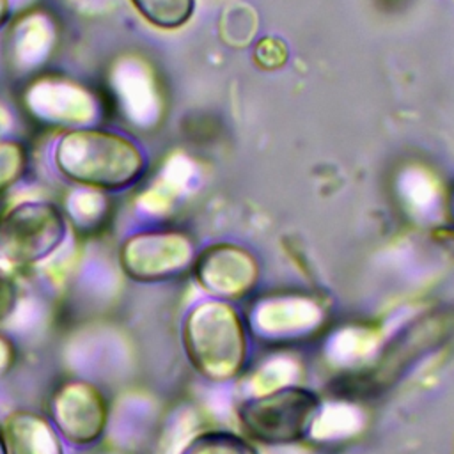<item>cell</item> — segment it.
I'll return each mask as SVG.
<instances>
[{
  "instance_id": "11",
  "label": "cell",
  "mask_w": 454,
  "mask_h": 454,
  "mask_svg": "<svg viewBox=\"0 0 454 454\" xmlns=\"http://www.w3.org/2000/svg\"><path fill=\"white\" fill-rule=\"evenodd\" d=\"M360 424L358 415L346 406H333L325 410L321 415L317 411V417L312 422V433L314 436L321 438H337L340 434H349L353 429H356Z\"/></svg>"
},
{
  "instance_id": "21",
  "label": "cell",
  "mask_w": 454,
  "mask_h": 454,
  "mask_svg": "<svg viewBox=\"0 0 454 454\" xmlns=\"http://www.w3.org/2000/svg\"><path fill=\"white\" fill-rule=\"evenodd\" d=\"M101 454H126V452H114L112 450V452H101Z\"/></svg>"
},
{
  "instance_id": "6",
  "label": "cell",
  "mask_w": 454,
  "mask_h": 454,
  "mask_svg": "<svg viewBox=\"0 0 454 454\" xmlns=\"http://www.w3.org/2000/svg\"><path fill=\"white\" fill-rule=\"evenodd\" d=\"M50 422L73 445H90L101 438L108 422L105 394L90 381H62L48 401Z\"/></svg>"
},
{
  "instance_id": "19",
  "label": "cell",
  "mask_w": 454,
  "mask_h": 454,
  "mask_svg": "<svg viewBox=\"0 0 454 454\" xmlns=\"http://www.w3.org/2000/svg\"><path fill=\"white\" fill-rule=\"evenodd\" d=\"M9 14H11L9 0H0V27L5 25V21L9 20Z\"/></svg>"
},
{
  "instance_id": "5",
  "label": "cell",
  "mask_w": 454,
  "mask_h": 454,
  "mask_svg": "<svg viewBox=\"0 0 454 454\" xmlns=\"http://www.w3.org/2000/svg\"><path fill=\"white\" fill-rule=\"evenodd\" d=\"M193 259L192 239L179 231H144L128 236L119 250L122 271L137 282L167 280Z\"/></svg>"
},
{
  "instance_id": "15",
  "label": "cell",
  "mask_w": 454,
  "mask_h": 454,
  "mask_svg": "<svg viewBox=\"0 0 454 454\" xmlns=\"http://www.w3.org/2000/svg\"><path fill=\"white\" fill-rule=\"evenodd\" d=\"M293 374V365L286 360H273L264 365L259 374L254 378V388L257 394H268L278 388H284L287 380Z\"/></svg>"
},
{
  "instance_id": "16",
  "label": "cell",
  "mask_w": 454,
  "mask_h": 454,
  "mask_svg": "<svg viewBox=\"0 0 454 454\" xmlns=\"http://www.w3.org/2000/svg\"><path fill=\"white\" fill-rule=\"evenodd\" d=\"M23 165V153L16 144L0 145V188L12 181Z\"/></svg>"
},
{
  "instance_id": "8",
  "label": "cell",
  "mask_w": 454,
  "mask_h": 454,
  "mask_svg": "<svg viewBox=\"0 0 454 454\" xmlns=\"http://www.w3.org/2000/svg\"><path fill=\"white\" fill-rule=\"evenodd\" d=\"M2 429L7 454H64L60 434L50 419L37 411H11Z\"/></svg>"
},
{
  "instance_id": "20",
  "label": "cell",
  "mask_w": 454,
  "mask_h": 454,
  "mask_svg": "<svg viewBox=\"0 0 454 454\" xmlns=\"http://www.w3.org/2000/svg\"><path fill=\"white\" fill-rule=\"evenodd\" d=\"M0 454H7V449H5V438H4V429L0 426Z\"/></svg>"
},
{
  "instance_id": "17",
  "label": "cell",
  "mask_w": 454,
  "mask_h": 454,
  "mask_svg": "<svg viewBox=\"0 0 454 454\" xmlns=\"http://www.w3.org/2000/svg\"><path fill=\"white\" fill-rule=\"evenodd\" d=\"M18 289L9 273L0 268V321L9 317L16 307Z\"/></svg>"
},
{
  "instance_id": "2",
  "label": "cell",
  "mask_w": 454,
  "mask_h": 454,
  "mask_svg": "<svg viewBox=\"0 0 454 454\" xmlns=\"http://www.w3.org/2000/svg\"><path fill=\"white\" fill-rule=\"evenodd\" d=\"M183 344L192 365L211 380L236 374L245 360L243 323L227 303L211 300L190 310L183 325Z\"/></svg>"
},
{
  "instance_id": "10",
  "label": "cell",
  "mask_w": 454,
  "mask_h": 454,
  "mask_svg": "<svg viewBox=\"0 0 454 454\" xmlns=\"http://www.w3.org/2000/svg\"><path fill=\"white\" fill-rule=\"evenodd\" d=\"M131 4L151 25L160 28L184 25L195 7V0H131Z\"/></svg>"
},
{
  "instance_id": "13",
  "label": "cell",
  "mask_w": 454,
  "mask_h": 454,
  "mask_svg": "<svg viewBox=\"0 0 454 454\" xmlns=\"http://www.w3.org/2000/svg\"><path fill=\"white\" fill-rule=\"evenodd\" d=\"M287 46L282 39L277 37H262L255 43L254 48V60L261 69L275 71L287 62Z\"/></svg>"
},
{
  "instance_id": "12",
  "label": "cell",
  "mask_w": 454,
  "mask_h": 454,
  "mask_svg": "<svg viewBox=\"0 0 454 454\" xmlns=\"http://www.w3.org/2000/svg\"><path fill=\"white\" fill-rule=\"evenodd\" d=\"M183 454H252L250 447L227 433H204L190 442Z\"/></svg>"
},
{
  "instance_id": "14",
  "label": "cell",
  "mask_w": 454,
  "mask_h": 454,
  "mask_svg": "<svg viewBox=\"0 0 454 454\" xmlns=\"http://www.w3.org/2000/svg\"><path fill=\"white\" fill-rule=\"evenodd\" d=\"M69 211L73 215V220L82 225L89 227L92 222L99 220V216L105 211V200L99 193L94 192H80L76 193L74 200L69 204Z\"/></svg>"
},
{
  "instance_id": "7",
  "label": "cell",
  "mask_w": 454,
  "mask_h": 454,
  "mask_svg": "<svg viewBox=\"0 0 454 454\" xmlns=\"http://www.w3.org/2000/svg\"><path fill=\"white\" fill-rule=\"evenodd\" d=\"M257 273L255 259L241 247L229 243L206 248L195 261L197 282L218 296H238L248 291Z\"/></svg>"
},
{
  "instance_id": "3",
  "label": "cell",
  "mask_w": 454,
  "mask_h": 454,
  "mask_svg": "<svg viewBox=\"0 0 454 454\" xmlns=\"http://www.w3.org/2000/svg\"><path fill=\"white\" fill-rule=\"evenodd\" d=\"M67 223L48 200H21L0 213V259L32 266L51 255L64 241Z\"/></svg>"
},
{
  "instance_id": "4",
  "label": "cell",
  "mask_w": 454,
  "mask_h": 454,
  "mask_svg": "<svg viewBox=\"0 0 454 454\" xmlns=\"http://www.w3.org/2000/svg\"><path fill=\"white\" fill-rule=\"evenodd\" d=\"M317 410L319 401L314 394L284 387L247 401L239 408V420L247 433L259 442L289 443L305 434Z\"/></svg>"
},
{
  "instance_id": "9",
  "label": "cell",
  "mask_w": 454,
  "mask_h": 454,
  "mask_svg": "<svg viewBox=\"0 0 454 454\" xmlns=\"http://www.w3.org/2000/svg\"><path fill=\"white\" fill-rule=\"evenodd\" d=\"M255 321L268 335H293L314 328L321 309L307 298H275L259 305Z\"/></svg>"
},
{
  "instance_id": "1",
  "label": "cell",
  "mask_w": 454,
  "mask_h": 454,
  "mask_svg": "<svg viewBox=\"0 0 454 454\" xmlns=\"http://www.w3.org/2000/svg\"><path fill=\"white\" fill-rule=\"evenodd\" d=\"M53 160L69 181L99 190H122L145 168V156L131 138L99 128L64 133L55 145Z\"/></svg>"
},
{
  "instance_id": "18",
  "label": "cell",
  "mask_w": 454,
  "mask_h": 454,
  "mask_svg": "<svg viewBox=\"0 0 454 454\" xmlns=\"http://www.w3.org/2000/svg\"><path fill=\"white\" fill-rule=\"evenodd\" d=\"M16 360V348L11 339L0 332V376L7 374Z\"/></svg>"
}]
</instances>
